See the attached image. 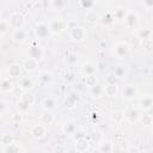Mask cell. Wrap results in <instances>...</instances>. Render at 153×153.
Segmentation results:
<instances>
[{"mask_svg":"<svg viewBox=\"0 0 153 153\" xmlns=\"http://www.w3.org/2000/svg\"><path fill=\"white\" fill-rule=\"evenodd\" d=\"M48 26L50 29L51 35H57L67 29V22L63 18H54L48 22Z\"/></svg>","mask_w":153,"mask_h":153,"instance_id":"obj_1","label":"cell"},{"mask_svg":"<svg viewBox=\"0 0 153 153\" xmlns=\"http://www.w3.org/2000/svg\"><path fill=\"white\" fill-rule=\"evenodd\" d=\"M86 36H87V33H86V29L84 26L75 25V26L69 29V37L75 43L84 42L86 39Z\"/></svg>","mask_w":153,"mask_h":153,"instance_id":"obj_2","label":"cell"},{"mask_svg":"<svg viewBox=\"0 0 153 153\" xmlns=\"http://www.w3.org/2000/svg\"><path fill=\"white\" fill-rule=\"evenodd\" d=\"M7 22L10 24V27H12L14 30H19V29H23V26L25 24V18L20 12H13V13H11Z\"/></svg>","mask_w":153,"mask_h":153,"instance_id":"obj_3","label":"cell"},{"mask_svg":"<svg viewBox=\"0 0 153 153\" xmlns=\"http://www.w3.org/2000/svg\"><path fill=\"white\" fill-rule=\"evenodd\" d=\"M129 53H130V49H129V45L126 42L120 41V42L115 43V45H114V55H115L116 59H120V60L126 59V57H128Z\"/></svg>","mask_w":153,"mask_h":153,"instance_id":"obj_4","label":"cell"},{"mask_svg":"<svg viewBox=\"0 0 153 153\" xmlns=\"http://www.w3.org/2000/svg\"><path fill=\"white\" fill-rule=\"evenodd\" d=\"M35 35L38 39H45V38H49L51 36V32H50V29L48 26V23L45 22H39L35 25Z\"/></svg>","mask_w":153,"mask_h":153,"instance_id":"obj_5","label":"cell"},{"mask_svg":"<svg viewBox=\"0 0 153 153\" xmlns=\"http://www.w3.org/2000/svg\"><path fill=\"white\" fill-rule=\"evenodd\" d=\"M44 56V50L41 45L36 44V43H32L29 49H27V57H31L33 60H36L37 62H39Z\"/></svg>","mask_w":153,"mask_h":153,"instance_id":"obj_6","label":"cell"},{"mask_svg":"<svg viewBox=\"0 0 153 153\" xmlns=\"http://www.w3.org/2000/svg\"><path fill=\"white\" fill-rule=\"evenodd\" d=\"M79 100H80L79 93L75 92V91H71V92L66 96V98H65V100H63V106H65L66 109H68V110L74 109L75 105L79 103Z\"/></svg>","mask_w":153,"mask_h":153,"instance_id":"obj_7","label":"cell"},{"mask_svg":"<svg viewBox=\"0 0 153 153\" xmlns=\"http://www.w3.org/2000/svg\"><path fill=\"white\" fill-rule=\"evenodd\" d=\"M139 94V88L134 84H128L122 88V97L126 100H133Z\"/></svg>","mask_w":153,"mask_h":153,"instance_id":"obj_8","label":"cell"},{"mask_svg":"<svg viewBox=\"0 0 153 153\" xmlns=\"http://www.w3.org/2000/svg\"><path fill=\"white\" fill-rule=\"evenodd\" d=\"M45 134H47V127L42 123H36L30 128V135L36 140L43 139Z\"/></svg>","mask_w":153,"mask_h":153,"instance_id":"obj_9","label":"cell"},{"mask_svg":"<svg viewBox=\"0 0 153 153\" xmlns=\"http://www.w3.org/2000/svg\"><path fill=\"white\" fill-rule=\"evenodd\" d=\"M37 80H38V84L42 86V87H45L48 85H50L54 80V74L50 72V71H41L38 73V76H37Z\"/></svg>","mask_w":153,"mask_h":153,"instance_id":"obj_10","label":"cell"},{"mask_svg":"<svg viewBox=\"0 0 153 153\" xmlns=\"http://www.w3.org/2000/svg\"><path fill=\"white\" fill-rule=\"evenodd\" d=\"M78 129H79V128H78V123H76L74 120H67V121L62 124V128H61L62 133H63L65 135H68V136H72Z\"/></svg>","mask_w":153,"mask_h":153,"instance_id":"obj_11","label":"cell"},{"mask_svg":"<svg viewBox=\"0 0 153 153\" xmlns=\"http://www.w3.org/2000/svg\"><path fill=\"white\" fill-rule=\"evenodd\" d=\"M22 68L27 73L36 72L38 69V62L31 57H24L22 62Z\"/></svg>","mask_w":153,"mask_h":153,"instance_id":"obj_12","label":"cell"},{"mask_svg":"<svg viewBox=\"0 0 153 153\" xmlns=\"http://www.w3.org/2000/svg\"><path fill=\"white\" fill-rule=\"evenodd\" d=\"M97 65L94 62H91V61H86L81 65L80 67V72L84 76H87V75H93L97 73Z\"/></svg>","mask_w":153,"mask_h":153,"instance_id":"obj_13","label":"cell"},{"mask_svg":"<svg viewBox=\"0 0 153 153\" xmlns=\"http://www.w3.org/2000/svg\"><path fill=\"white\" fill-rule=\"evenodd\" d=\"M152 106H153V97L149 93L143 94L139 100V108L142 111H149Z\"/></svg>","mask_w":153,"mask_h":153,"instance_id":"obj_14","label":"cell"},{"mask_svg":"<svg viewBox=\"0 0 153 153\" xmlns=\"http://www.w3.org/2000/svg\"><path fill=\"white\" fill-rule=\"evenodd\" d=\"M123 22H124V24H126L127 27L131 29V27H134V26L137 24V22H139V16H137V13H136L135 11H129V12H127V14H126Z\"/></svg>","mask_w":153,"mask_h":153,"instance_id":"obj_15","label":"cell"},{"mask_svg":"<svg viewBox=\"0 0 153 153\" xmlns=\"http://www.w3.org/2000/svg\"><path fill=\"white\" fill-rule=\"evenodd\" d=\"M56 99L54 97H44L43 100H42V109L47 112H53L55 109H56Z\"/></svg>","mask_w":153,"mask_h":153,"instance_id":"obj_16","label":"cell"},{"mask_svg":"<svg viewBox=\"0 0 153 153\" xmlns=\"http://www.w3.org/2000/svg\"><path fill=\"white\" fill-rule=\"evenodd\" d=\"M74 142H75V143H74V147H75V151H76L78 153H85V152H87L88 148H90V145H91L90 140L86 139V137L75 140Z\"/></svg>","mask_w":153,"mask_h":153,"instance_id":"obj_17","label":"cell"},{"mask_svg":"<svg viewBox=\"0 0 153 153\" xmlns=\"http://www.w3.org/2000/svg\"><path fill=\"white\" fill-rule=\"evenodd\" d=\"M123 120H124V112L121 110H115L110 115V122L112 127H118L123 122Z\"/></svg>","mask_w":153,"mask_h":153,"instance_id":"obj_18","label":"cell"},{"mask_svg":"<svg viewBox=\"0 0 153 153\" xmlns=\"http://www.w3.org/2000/svg\"><path fill=\"white\" fill-rule=\"evenodd\" d=\"M100 19V16L99 13L96 11V10H90V11H86V14H85V22L90 25H93V24H97Z\"/></svg>","mask_w":153,"mask_h":153,"instance_id":"obj_19","label":"cell"},{"mask_svg":"<svg viewBox=\"0 0 153 153\" xmlns=\"http://www.w3.org/2000/svg\"><path fill=\"white\" fill-rule=\"evenodd\" d=\"M88 94L92 97V98H102L104 96V85L102 84H97L96 86H92L88 88Z\"/></svg>","mask_w":153,"mask_h":153,"instance_id":"obj_20","label":"cell"},{"mask_svg":"<svg viewBox=\"0 0 153 153\" xmlns=\"http://www.w3.org/2000/svg\"><path fill=\"white\" fill-rule=\"evenodd\" d=\"M22 73V65L19 63H11L7 67V74L10 78H18Z\"/></svg>","mask_w":153,"mask_h":153,"instance_id":"obj_21","label":"cell"},{"mask_svg":"<svg viewBox=\"0 0 153 153\" xmlns=\"http://www.w3.org/2000/svg\"><path fill=\"white\" fill-rule=\"evenodd\" d=\"M19 86L22 87V90L24 92H30V90L33 87V80L31 76H23L20 79Z\"/></svg>","mask_w":153,"mask_h":153,"instance_id":"obj_22","label":"cell"},{"mask_svg":"<svg viewBox=\"0 0 153 153\" xmlns=\"http://www.w3.org/2000/svg\"><path fill=\"white\" fill-rule=\"evenodd\" d=\"M124 118H127L130 123H134V122L139 121V118H140V111L137 109L131 108V109H129L128 111L124 112Z\"/></svg>","mask_w":153,"mask_h":153,"instance_id":"obj_23","label":"cell"},{"mask_svg":"<svg viewBox=\"0 0 153 153\" xmlns=\"http://www.w3.org/2000/svg\"><path fill=\"white\" fill-rule=\"evenodd\" d=\"M13 87H14L13 81L10 78H5V79L0 80V92H4V93L5 92H11Z\"/></svg>","mask_w":153,"mask_h":153,"instance_id":"obj_24","label":"cell"},{"mask_svg":"<svg viewBox=\"0 0 153 153\" xmlns=\"http://www.w3.org/2000/svg\"><path fill=\"white\" fill-rule=\"evenodd\" d=\"M12 38L14 42L17 43H23L26 41V31L24 29H19V30H14L12 33Z\"/></svg>","mask_w":153,"mask_h":153,"instance_id":"obj_25","label":"cell"},{"mask_svg":"<svg viewBox=\"0 0 153 153\" xmlns=\"http://www.w3.org/2000/svg\"><path fill=\"white\" fill-rule=\"evenodd\" d=\"M39 120H41V123L44 124V126H49V124H53V123L55 122L54 115H53L51 112H47V111H44V112L41 115Z\"/></svg>","mask_w":153,"mask_h":153,"instance_id":"obj_26","label":"cell"},{"mask_svg":"<svg viewBox=\"0 0 153 153\" xmlns=\"http://www.w3.org/2000/svg\"><path fill=\"white\" fill-rule=\"evenodd\" d=\"M98 151L99 153H112V143L106 140H103L98 143Z\"/></svg>","mask_w":153,"mask_h":153,"instance_id":"obj_27","label":"cell"},{"mask_svg":"<svg viewBox=\"0 0 153 153\" xmlns=\"http://www.w3.org/2000/svg\"><path fill=\"white\" fill-rule=\"evenodd\" d=\"M49 5L54 11H62L68 5V2L66 0H51Z\"/></svg>","mask_w":153,"mask_h":153,"instance_id":"obj_28","label":"cell"},{"mask_svg":"<svg viewBox=\"0 0 153 153\" xmlns=\"http://www.w3.org/2000/svg\"><path fill=\"white\" fill-rule=\"evenodd\" d=\"M99 20H102V23L108 26V25H112L116 19H115V17H114V13L110 12V11H108V12H105V13L103 14V17H100Z\"/></svg>","mask_w":153,"mask_h":153,"instance_id":"obj_29","label":"cell"},{"mask_svg":"<svg viewBox=\"0 0 153 153\" xmlns=\"http://www.w3.org/2000/svg\"><path fill=\"white\" fill-rule=\"evenodd\" d=\"M118 92L117 85H104V94L108 97H115Z\"/></svg>","mask_w":153,"mask_h":153,"instance_id":"obj_30","label":"cell"},{"mask_svg":"<svg viewBox=\"0 0 153 153\" xmlns=\"http://www.w3.org/2000/svg\"><path fill=\"white\" fill-rule=\"evenodd\" d=\"M84 84H85V86L88 87V88L92 87V86H96V85L98 84V76H97L96 74H93V75H87V76H85Z\"/></svg>","mask_w":153,"mask_h":153,"instance_id":"obj_31","label":"cell"},{"mask_svg":"<svg viewBox=\"0 0 153 153\" xmlns=\"http://www.w3.org/2000/svg\"><path fill=\"white\" fill-rule=\"evenodd\" d=\"M0 142L4 145V147L5 146H8V145H11V143L14 142V136L12 134H10V133H5V134H2L0 136Z\"/></svg>","mask_w":153,"mask_h":153,"instance_id":"obj_32","label":"cell"},{"mask_svg":"<svg viewBox=\"0 0 153 153\" xmlns=\"http://www.w3.org/2000/svg\"><path fill=\"white\" fill-rule=\"evenodd\" d=\"M20 146L16 142L8 145V146H5L4 149H2V153H20Z\"/></svg>","mask_w":153,"mask_h":153,"instance_id":"obj_33","label":"cell"},{"mask_svg":"<svg viewBox=\"0 0 153 153\" xmlns=\"http://www.w3.org/2000/svg\"><path fill=\"white\" fill-rule=\"evenodd\" d=\"M118 79H121V78H124L126 75H127V67L126 66H123V65H118V66H116L115 67V69H114V72H112Z\"/></svg>","mask_w":153,"mask_h":153,"instance_id":"obj_34","label":"cell"},{"mask_svg":"<svg viewBox=\"0 0 153 153\" xmlns=\"http://www.w3.org/2000/svg\"><path fill=\"white\" fill-rule=\"evenodd\" d=\"M104 140V136H103V133L99 131V130H96V131H92L90 134V142H96V143H99Z\"/></svg>","mask_w":153,"mask_h":153,"instance_id":"obj_35","label":"cell"},{"mask_svg":"<svg viewBox=\"0 0 153 153\" xmlns=\"http://www.w3.org/2000/svg\"><path fill=\"white\" fill-rule=\"evenodd\" d=\"M78 62H79V56H78V54L71 53V54H68V55L66 56V63H67L68 66H75Z\"/></svg>","mask_w":153,"mask_h":153,"instance_id":"obj_36","label":"cell"},{"mask_svg":"<svg viewBox=\"0 0 153 153\" xmlns=\"http://www.w3.org/2000/svg\"><path fill=\"white\" fill-rule=\"evenodd\" d=\"M139 121L145 126V127H149L152 123H153V118H152V115L149 114H143V115H140V118Z\"/></svg>","mask_w":153,"mask_h":153,"instance_id":"obj_37","label":"cell"},{"mask_svg":"<svg viewBox=\"0 0 153 153\" xmlns=\"http://www.w3.org/2000/svg\"><path fill=\"white\" fill-rule=\"evenodd\" d=\"M118 78L111 72L105 76V85H118Z\"/></svg>","mask_w":153,"mask_h":153,"instance_id":"obj_38","label":"cell"},{"mask_svg":"<svg viewBox=\"0 0 153 153\" xmlns=\"http://www.w3.org/2000/svg\"><path fill=\"white\" fill-rule=\"evenodd\" d=\"M20 100H23L24 103H26V104H29L31 106L35 103V96L32 93H30V92H24V94L22 96Z\"/></svg>","mask_w":153,"mask_h":153,"instance_id":"obj_39","label":"cell"},{"mask_svg":"<svg viewBox=\"0 0 153 153\" xmlns=\"http://www.w3.org/2000/svg\"><path fill=\"white\" fill-rule=\"evenodd\" d=\"M94 5H96V2H94V1H90V0H80V1H79V6H80L82 10H87V11L93 10Z\"/></svg>","mask_w":153,"mask_h":153,"instance_id":"obj_40","label":"cell"},{"mask_svg":"<svg viewBox=\"0 0 153 153\" xmlns=\"http://www.w3.org/2000/svg\"><path fill=\"white\" fill-rule=\"evenodd\" d=\"M112 13H114L115 19H117V20H123L124 17H126V14H127V11H126L123 7H118V8H116Z\"/></svg>","mask_w":153,"mask_h":153,"instance_id":"obj_41","label":"cell"},{"mask_svg":"<svg viewBox=\"0 0 153 153\" xmlns=\"http://www.w3.org/2000/svg\"><path fill=\"white\" fill-rule=\"evenodd\" d=\"M140 45L142 49L145 50H151L153 48V42H152V38H143V39H140Z\"/></svg>","mask_w":153,"mask_h":153,"instance_id":"obj_42","label":"cell"},{"mask_svg":"<svg viewBox=\"0 0 153 153\" xmlns=\"http://www.w3.org/2000/svg\"><path fill=\"white\" fill-rule=\"evenodd\" d=\"M17 109H18V112H20V114H26V112L30 110V105L19 99L18 103H17Z\"/></svg>","mask_w":153,"mask_h":153,"instance_id":"obj_43","label":"cell"},{"mask_svg":"<svg viewBox=\"0 0 153 153\" xmlns=\"http://www.w3.org/2000/svg\"><path fill=\"white\" fill-rule=\"evenodd\" d=\"M10 30V24L7 19H0V35H5Z\"/></svg>","mask_w":153,"mask_h":153,"instance_id":"obj_44","label":"cell"},{"mask_svg":"<svg viewBox=\"0 0 153 153\" xmlns=\"http://www.w3.org/2000/svg\"><path fill=\"white\" fill-rule=\"evenodd\" d=\"M51 153H67V147L63 143H56L53 147Z\"/></svg>","mask_w":153,"mask_h":153,"instance_id":"obj_45","label":"cell"},{"mask_svg":"<svg viewBox=\"0 0 153 153\" xmlns=\"http://www.w3.org/2000/svg\"><path fill=\"white\" fill-rule=\"evenodd\" d=\"M11 94L13 96V97H16V98H22V96L24 94V91L22 90V87L18 85V86H14L13 88H12V91H11Z\"/></svg>","mask_w":153,"mask_h":153,"instance_id":"obj_46","label":"cell"},{"mask_svg":"<svg viewBox=\"0 0 153 153\" xmlns=\"http://www.w3.org/2000/svg\"><path fill=\"white\" fill-rule=\"evenodd\" d=\"M139 38L143 39V38H152V30L151 29H143L139 32Z\"/></svg>","mask_w":153,"mask_h":153,"instance_id":"obj_47","label":"cell"},{"mask_svg":"<svg viewBox=\"0 0 153 153\" xmlns=\"http://www.w3.org/2000/svg\"><path fill=\"white\" fill-rule=\"evenodd\" d=\"M12 122L14 124H22L23 123V114L20 112H16L12 115Z\"/></svg>","mask_w":153,"mask_h":153,"instance_id":"obj_48","label":"cell"},{"mask_svg":"<svg viewBox=\"0 0 153 153\" xmlns=\"http://www.w3.org/2000/svg\"><path fill=\"white\" fill-rule=\"evenodd\" d=\"M72 137H73V140L75 141V140H79V139L86 137V134H85V131H84L82 129H78V130L72 135Z\"/></svg>","mask_w":153,"mask_h":153,"instance_id":"obj_49","label":"cell"},{"mask_svg":"<svg viewBox=\"0 0 153 153\" xmlns=\"http://www.w3.org/2000/svg\"><path fill=\"white\" fill-rule=\"evenodd\" d=\"M127 153H140V148L137 146H129L127 148Z\"/></svg>","mask_w":153,"mask_h":153,"instance_id":"obj_50","label":"cell"},{"mask_svg":"<svg viewBox=\"0 0 153 153\" xmlns=\"http://www.w3.org/2000/svg\"><path fill=\"white\" fill-rule=\"evenodd\" d=\"M142 5L146 7V10H151V8L153 7V1H152V0H145V1L142 2Z\"/></svg>","mask_w":153,"mask_h":153,"instance_id":"obj_51","label":"cell"},{"mask_svg":"<svg viewBox=\"0 0 153 153\" xmlns=\"http://www.w3.org/2000/svg\"><path fill=\"white\" fill-rule=\"evenodd\" d=\"M6 108H7V106H6V103H5L4 100H0V114H1V115L6 111Z\"/></svg>","mask_w":153,"mask_h":153,"instance_id":"obj_52","label":"cell"},{"mask_svg":"<svg viewBox=\"0 0 153 153\" xmlns=\"http://www.w3.org/2000/svg\"><path fill=\"white\" fill-rule=\"evenodd\" d=\"M0 115H1V114H0Z\"/></svg>","mask_w":153,"mask_h":153,"instance_id":"obj_53","label":"cell"}]
</instances>
